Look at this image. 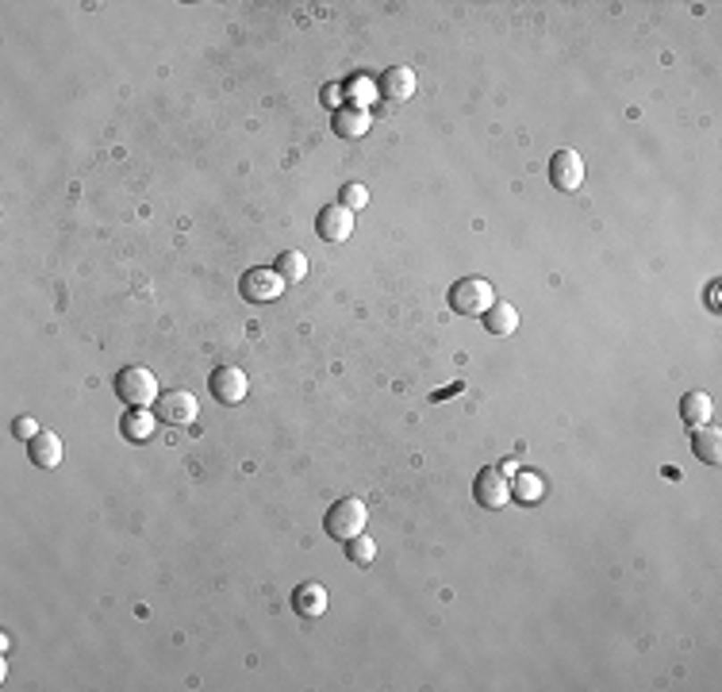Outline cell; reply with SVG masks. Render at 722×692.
Listing matches in <instances>:
<instances>
[{
    "instance_id": "1",
    "label": "cell",
    "mask_w": 722,
    "mask_h": 692,
    "mask_svg": "<svg viewBox=\"0 0 722 692\" xmlns=\"http://www.w3.org/2000/svg\"><path fill=\"white\" fill-rule=\"evenodd\" d=\"M115 392H120V401L127 408H150L158 404V377L150 374L147 366H127L115 374Z\"/></svg>"
},
{
    "instance_id": "2",
    "label": "cell",
    "mask_w": 722,
    "mask_h": 692,
    "mask_svg": "<svg viewBox=\"0 0 722 692\" xmlns=\"http://www.w3.org/2000/svg\"><path fill=\"white\" fill-rule=\"evenodd\" d=\"M492 304H496V289L488 285L484 277H461L458 285L449 289V308H454L458 316H473V319H481Z\"/></svg>"
},
{
    "instance_id": "3",
    "label": "cell",
    "mask_w": 722,
    "mask_h": 692,
    "mask_svg": "<svg viewBox=\"0 0 722 692\" xmlns=\"http://www.w3.org/2000/svg\"><path fill=\"white\" fill-rule=\"evenodd\" d=\"M365 519H369V511H365V504H361L357 496H346V500H339L331 511H327V519H323V527L331 531V538H354V535H361L365 531Z\"/></svg>"
},
{
    "instance_id": "4",
    "label": "cell",
    "mask_w": 722,
    "mask_h": 692,
    "mask_svg": "<svg viewBox=\"0 0 722 692\" xmlns=\"http://www.w3.org/2000/svg\"><path fill=\"white\" fill-rule=\"evenodd\" d=\"M239 289H242V297H247L250 304H269V300H277L281 292L289 289V281L281 277L277 269H269V266H254V269L242 274Z\"/></svg>"
},
{
    "instance_id": "5",
    "label": "cell",
    "mask_w": 722,
    "mask_h": 692,
    "mask_svg": "<svg viewBox=\"0 0 722 692\" xmlns=\"http://www.w3.org/2000/svg\"><path fill=\"white\" fill-rule=\"evenodd\" d=\"M550 181L558 192H576L584 185V162H580L576 150H558L550 158Z\"/></svg>"
},
{
    "instance_id": "6",
    "label": "cell",
    "mask_w": 722,
    "mask_h": 692,
    "mask_svg": "<svg viewBox=\"0 0 722 692\" xmlns=\"http://www.w3.org/2000/svg\"><path fill=\"white\" fill-rule=\"evenodd\" d=\"M473 496L481 508H504L511 504V481L500 469H481L473 481Z\"/></svg>"
},
{
    "instance_id": "7",
    "label": "cell",
    "mask_w": 722,
    "mask_h": 692,
    "mask_svg": "<svg viewBox=\"0 0 722 692\" xmlns=\"http://www.w3.org/2000/svg\"><path fill=\"white\" fill-rule=\"evenodd\" d=\"M158 419H165V423H173V427H185V423H192L197 419V412H200V404H197V396H192L189 389H173V392H162L158 396Z\"/></svg>"
},
{
    "instance_id": "8",
    "label": "cell",
    "mask_w": 722,
    "mask_h": 692,
    "mask_svg": "<svg viewBox=\"0 0 722 692\" xmlns=\"http://www.w3.org/2000/svg\"><path fill=\"white\" fill-rule=\"evenodd\" d=\"M250 392V377L239 366H219L212 374V396L219 404H242Z\"/></svg>"
},
{
    "instance_id": "9",
    "label": "cell",
    "mask_w": 722,
    "mask_h": 692,
    "mask_svg": "<svg viewBox=\"0 0 722 692\" xmlns=\"http://www.w3.org/2000/svg\"><path fill=\"white\" fill-rule=\"evenodd\" d=\"M315 231H319V239L323 242H346L354 235V212L342 208V204H327V208L319 212Z\"/></svg>"
},
{
    "instance_id": "10",
    "label": "cell",
    "mask_w": 722,
    "mask_h": 692,
    "mask_svg": "<svg viewBox=\"0 0 722 692\" xmlns=\"http://www.w3.org/2000/svg\"><path fill=\"white\" fill-rule=\"evenodd\" d=\"M377 89H381L384 100H411L416 97V73H411L407 66H392V70H384Z\"/></svg>"
},
{
    "instance_id": "11",
    "label": "cell",
    "mask_w": 722,
    "mask_h": 692,
    "mask_svg": "<svg viewBox=\"0 0 722 692\" xmlns=\"http://www.w3.org/2000/svg\"><path fill=\"white\" fill-rule=\"evenodd\" d=\"M28 454H31V461L38 469H58L62 466V439L58 435H50V431H38L35 439L28 443Z\"/></svg>"
},
{
    "instance_id": "12",
    "label": "cell",
    "mask_w": 722,
    "mask_h": 692,
    "mask_svg": "<svg viewBox=\"0 0 722 692\" xmlns=\"http://www.w3.org/2000/svg\"><path fill=\"white\" fill-rule=\"evenodd\" d=\"M292 608L300 612V615H307V620H319V615L327 612V588L323 585H300L292 593Z\"/></svg>"
},
{
    "instance_id": "13",
    "label": "cell",
    "mask_w": 722,
    "mask_h": 692,
    "mask_svg": "<svg viewBox=\"0 0 722 692\" xmlns=\"http://www.w3.org/2000/svg\"><path fill=\"white\" fill-rule=\"evenodd\" d=\"M711 412H715L711 396L700 392V389H695V392H684V401H680V419H684L692 431H695V427H707Z\"/></svg>"
},
{
    "instance_id": "14",
    "label": "cell",
    "mask_w": 722,
    "mask_h": 692,
    "mask_svg": "<svg viewBox=\"0 0 722 692\" xmlns=\"http://www.w3.org/2000/svg\"><path fill=\"white\" fill-rule=\"evenodd\" d=\"M334 131H339L342 139H361L369 131V112L365 108H339L334 112Z\"/></svg>"
},
{
    "instance_id": "15",
    "label": "cell",
    "mask_w": 722,
    "mask_h": 692,
    "mask_svg": "<svg viewBox=\"0 0 722 692\" xmlns=\"http://www.w3.org/2000/svg\"><path fill=\"white\" fill-rule=\"evenodd\" d=\"M692 451L707 466H718L722 461V435L715 427H695V439H692Z\"/></svg>"
},
{
    "instance_id": "16",
    "label": "cell",
    "mask_w": 722,
    "mask_h": 692,
    "mask_svg": "<svg viewBox=\"0 0 722 692\" xmlns=\"http://www.w3.org/2000/svg\"><path fill=\"white\" fill-rule=\"evenodd\" d=\"M154 423H158V419H154L147 408H131V412L123 416V423H120V427H123V439H131V443L154 439Z\"/></svg>"
},
{
    "instance_id": "17",
    "label": "cell",
    "mask_w": 722,
    "mask_h": 692,
    "mask_svg": "<svg viewBox=\"0 0 722 692\" xmlns=\"http://www.w3.org/2000/svg\"><path fill=\"white\" fill-rule=\"evenodd\" d=\"M481 319H484V327L492 331V335H511V331L519 327V312H515L511 304H500V300H496L492 308H488V312H484Z\"/></svg>"
},
{
    "instance_id": "18",
    "label": "cell",
    "mask_w": 722,
    "mask_h": 692,
    "mask_svg": "<svg viewBox=\"0 0 722 692\" xmlns=\"http://www.w3.org/2000/svg\"><path fill=\"white\" fill-rule=\"evenodd\" d=\"M542 493H546V485H542V477H538V473H531V469H519V473H515L511 496L519 500V504H538V500H542Z\"/></svg>"
},
{
    "instance_id": "19",
    "label": "cell",
    "mask_w": 722,
    "mask_h": 692,
    "mask_svg": "<svg viewBox=\"0 0 722 692\" xmlns=\"http://www.w3.org/2000/svg\"><path fill=\"white\" fill-rule=\"evenodd\" d=\"M346 558H350L354 566L365 570V566H373V558H377V543H373L365 531L354 535V538H346Z\"/></svg>"
},
{
    "instance_id": "20",
    "label": "cell",
    "mask_w": 722,
    "mask_h": 692,
    "mask_svg": "<svg viewBox=\"0 0 722 692\" xmlns=\"http://www.w3.org/2000/svg\"><path fill=\"white\" fill-rule=\"evenodd\" d=\"M273 269H277V274L289 281V285H300L304 274H307V258H304L300 250H285V254H281V258H277V266H273Z\"/></svg>"
},
{
    "instance_id": "21",
    "label": "cell",
    "mask_w": 722,
    "mask_h": 692,
    "mask_svg": "<svg viewBox=\"0 0 722 692\" xmlns=\"http://www.w3.org/2000/svg\"><path fill=\"white\" fill-rule=\"evenodd\" d=\"M365 204H369V189L365 185H346L342 189V208H350V212H357V208H365Z\"/></svg>"
},
{
    "instance_id": "22",
    "label": "cell",
    "mask_w": 722,
    "mask_h": 692,
    "mask_svg": "<svg viewBox=\"0 0 722 692\" xmlns=\"http://www.w3.org/2000/svg\"><path fill=\"white\" fill-rule=\"evenodd\" d=\"M12 431H16V439H28V443H31L35 435H38V423H35L31 416H20L16 423H12Z\"/></svg>"
},
{
    "instance_id": "23",
    "label": "cell",
    "mask_w": 722,
    "mask_h": 692,
    "mask_svg": "<svg viewBox=\"0 0 722 692\" xmlns=\"http://www.w3.org/2000/svg\"><path fill=\"white\" fill-rule=\"evenodd\" d=\"M323 105H327V108H339V105H342V89H327V93H323Z\"/></svg>"
}]
</instances>
